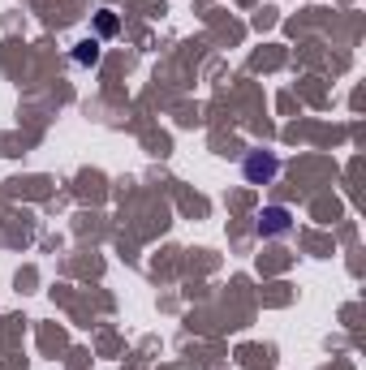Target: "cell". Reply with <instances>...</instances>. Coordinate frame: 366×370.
Here are the masks:
<instances>
[{
  "label": "cell",
  "mask_w": 366,
  "mask_h": 370,
  "mask_svg": "<svg viewBox=\"0 0 366 370\" xmlns=\"http://www.w3.org/2000/svg\"><path fill=\"white\" fill-rule=\"evenodd\" d=\"M73 56L82 60V65H95V60H100V43H95V39H91V43H78V52H73Z\"/></svg>",
  "instance_id": "7a4b0ae2"
},
{
  "label": "cell",
  "mask_w": 366,
  "mask_h": 370,
  "mask_svg": "<svg viewBox=\"0 0 366 370\" xmlns=\"http://www.w3.org/2000/svg\"><path fill=\"white\" fill-rule=\"evenodd\" d=\"M284 229H289V211H284V207H267V211L259 216V233L263 237H276Z\"/></svg>",
  "instance_id": "6da1fadb"
},
{
  "label": "cell",
  "mask_w": 366,
  "mask_h": 370,
  "mask_svg": "<svg viewBox=\"0 0 366 370\" xmlns=\"http://www.w3.org/2000/svg\"><path fill=\"white\" fill-rule=\"evenodd\" d=\"M100 30H104V35H113V30H117V18H113V13H104V18H100Z\"/></svg>",
  "instance_id": "277c9868"
},
{
  "label": "cell",
  "mask_w": 366,
  "mask_h": 370,
  "mask_svg": "<svg viewBox=\"0 0 366 370\" xmlns=\"http://www.w3.org/2000/svg\"><path fill=\"white\" fill-rule=\"evenodd\" d=\"M246 172H250V176H272V172H276V159H250Z\"/></svg>",
  "instance_id": "3957f363"
}]
</instances>
